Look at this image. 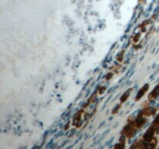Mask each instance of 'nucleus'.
Returning <instances> with one entry per match:
<instances>
[]
</instances>
